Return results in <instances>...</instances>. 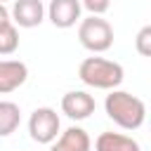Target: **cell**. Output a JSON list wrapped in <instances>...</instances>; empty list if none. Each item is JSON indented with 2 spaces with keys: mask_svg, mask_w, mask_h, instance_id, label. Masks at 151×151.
<instances>
[{
  "mask_svg": "<svg viewBox=\"0 0 151 151\" xmlns=\"http://www.w3.org/2000/svg\"><path fill=\"white\" fill-rule=\"evenodd\" d=\"M104 109H106V116L123 130H137L144 125V118H146V104L125 90H111L106 94Z\"/></svg>",
  "mask_w": 151,
  "mask_h": 151,
  "instance_id": "1",
  "label": "cell"
},
{
  "mask_svg": "<svg viewBox=\"0 0 151 151\" xmlns=\"http://www.w3.org/2000/svg\"><path fill=\"white\" fill-rule=\"evenodd\" d=\"M78 78L94 90H116L123 83L125 71L118 61L104 57H87L78 66Z\"/></svg>",
  "mask_w": 151,
  "mask_h": 151,
  "instance_id": "2",
  "label": "cell"
},
{
  "mask_svg": "<svg viewBox=\"0 0 151 151\" xmlns=\"http://www.w3.org/2000/svg\"><path fill=\"white\" fill-rule=\"evenodd\" d=\"M78 40L85 50L99 54V52H106L113 45V28L106 19H101L97 14H90L78 26Z\"/></svg>",
  "mask_w": 151,
  "mask_h": 151,
  "instance_id": "3",
  "label": "cell"
},
{
  "mask_svg": "<svg viewBox=\"0 0 151 151\" xmlns=\"http://www.w3.org/2000/svg\"><path fill=\"white\" fill-rule=\"evenodd\" d=\"M59 130H61V120H59L57 111L50 106L35 109L28 118V134L38 144H52L59 137Z\"/></svg>",
  "mask_w": 151,
  "mask_h": 151,
  "instance_id": "4",
  "label": "cell"
},
{
  "mask_svg": "<svg viewBox=\"0 0 151 151\" xmlns=\"http://www.w3.org/2000/svg\"><path fill=\"white\" fill-rule=\"evenodd\" d=\"M9 19L19 28H35L45 19V5L40 0H14Z\"/></svg>",
  "mask_w": 151,
  "mask_h": 151,
  "instance_id": "5",
  "label": "cell"
},
{
  "mask_svg": "<svg viewBox=\"0 0 151 151\" xmlns=\"http://www.w3.org/2000/svg\"><path fill=\"white\" fill-rule=\"evenodd\" d=\"M94 109H97L94 97L87 94L85 90H73V92H66L61 97V111L71 120H85L94 113Z\"/></svg>",
  "mask_w": 151,
  "mask_h": 151,
  "instance_id": "6",
  "label": "cell"
},
{
  "mask_svg": "<svg viewBox=\"0 0 151 151\" xmlns=\"http://www.w3.org/2000/svg\"><path fill=\"white\" fill-rule=\"evenodd\" d=\"M80 0H50L45 12L57 28H71L80 19Z\"/></svg>",
  "mask_w": 151,
  "mask_h": 151,
  "instance_id": "7",
  "label": "cell"
},
{
  "mask_svg": "<svg viewBox=\"0 0 151 151\" xmlns=\"http://www.w3.org/2000/svg\"><path fill=\"white\" fill-rule=\"evenodd\" d=\"M28 78V66L19 59H0V94L19 90Z\"/></svg>",
  "mask_w": 151,
  "mask_h": 151,
  "instance_id": "8",
  "label": "cell"
},
{
  "mask_svg": "<svg viewBox=\"0 0 151 151\" xmlns=\"http://www.w3.org/2000/svg\"><path fill=\"white\" fill-rule=\"evenodd\" d=\"M90 146H92L90 134H87L83 127L71 125L68 130L59 132V139L52 144L50 151H90Z\"/></svg>",
  "mask_w": 151,
  "mask_h": 151,
  "instance_id": "9",
  "label": "cell"
},
{
  "mask_svg": "<svg viewBox=\"0 0 151 151\" xmlns=\"http://www.w3.org/2000/svg\"><path fill=\"white\" fill-rule=\"evenodd\" d=\"M94 151H142L139 142L120 132H101L94 142Z\"/></svg>",
  "mask_w": 151,
  "mask_h": 151,
  "instance_id": "10",
  "label": "cell"
},
{
  "mask_svg": "<svg viewBox=\"0 0 151 151\" xmlns=\"http://www.w3.org/2000/svg\"><path fill=\"white\" fill-rule=\"evenodd\" d=\"M21 123V111L14 101L0 99V137H9Z\"/></svg>",
  "mask_w": 151,
  "mask_h": 151,
  "instance_id": "11",
  "label": "cell"
},
{
  "mask_svg": "<svg viewBox=\"0 0 151 151\" xmlns=\"http://www.w3.org/2000/svg\"><path fill=\"white\" fill-rule=\"evenodd\" d=\"M17 47H19V31L12 21H7L0 26V57L17 52Z\"/></svg>",
  "mask_w": 151,
  "mask_h": 151,
  "instance_id": "12",
  "label": "cell"
},
{
  "mask_svg": "<svg viewBox=\"0 0 151 151\" xmlns=\"http://www.w3.org/2000/svg\"><path fill=\"white\" fill-rule=\"evenodd\" d=\"M134 50L142 57H151V26H144L134 38Z\"/></svg>",
  "mask_w": 151,
  "mask_h": 151,
  "instance_id": "13",
  "label": "cell"
},
{
  "mask_svg": "<svg viewBox=\"0 0 151 151\" xmlns=\"http://www.w3.org/2000/svg\"><path fill=\"white\" fill-rule=\"evenodd\" d=\"M80 7H85L90 14H97V17H101L104 12H109V7H111V0H80Z\"/></svg>",
  "mask_w": 151,
  "mask_h": 151,
  "instance_id": "14",
  "label": "cell"
},
{
  "mask_svg": "<svg viewBox=\"0 0 151 151\" xmlns=\"http://www.w3.org/2000/svg\"><path fill=\"white\" fill-rule=\"evenodd\" d=\"M7 21H12V19H9V9L0 2V26H2V24H7Z\"/></svg>",
  "mask_w": 151,
  "mask_h": 151,
  "instance_id": "15",
  "label": "cell"
},
{
  "mask_svg": "<svg viewBox=\"0 0 151 151\" xmlns=\"http://www.w3.org/2000/svg\"><path fill=\"white\" fill-rule=\"evenodd\" d=\"M0 2H2V5H5V2H7V0H0Z\"/></svg>",
  "mask_w": 151,
  "mask_h": 151,
  "instance_id": "16",
  "label": "cell"
}]
</instances>
